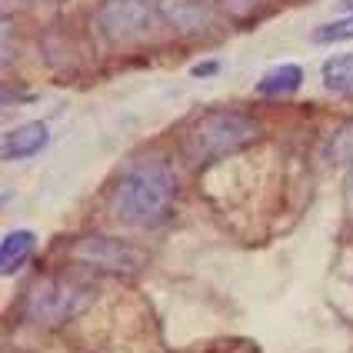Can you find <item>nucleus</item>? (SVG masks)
Segmentation results:
<instances>
[{
	"instance_id": "obj_4",
	"label": "nucleus",
	"mask_w": 353,
	"mask_h": 353,
	"mask_svg": "<svg viewBox=\"0 0 353 353\" xmlns=\"http://www.w3.org/2000/svg\"><path fill=\"white\" fill-rule=\"evenodd\" d=\"M94 296L90 280L60 276V280H40L27 296V316L37 323H63L67 316L83 310Z\"/></svg>"
},
{
	"instance_id": "obj_2",
	"label": "nucleus",
	"mask_w": 353,
	"mask_h": 353,
	"mask_svg": "<svg viewBox=\"0 0 353 353\" xmlns=\"http://www.w3.org/2000/svg\"><path fill=\"white\" fill-rule=\"evenodd\" d=\"M260 137H263V127L250 114L214 110V114L200 117L190 127V134L183 140V154H187L190 163L200 167V163H214V160L230 157L236 150H247Z\"/></svg>"
},
{
	"instance_id": "obj_15",
	"label": "nucleus",
	"mask_w": 353,
	"mask_h": 353,
	"mask_svg": "<svg viewBox=\"0 0 353 353\" xmlns=\"http://www.w3.org/2000/svg\"><path fill=\"white\" fill-rule=\"evenodd\" d=\"M340 7H343V10H353V0H340Z\"/></svg>"
},
{
	"instance_id": "obj_13",
	"label": "nucleus",
	"mask_w": 353,
	"mask_h": 353,
	"mask_svg": "<svg viewBox=\"0 0 353 353\" xmlns=\"http://www.w3.org/2000/svg\"><path fill=\"white\" fill-rule=\"evenodd\" d=\"M260 3H263V0H220V10L230 14L234 20H240V17H250Z\"/></svg>"
},
{
	"instance_id": "obj_6",
	"label": "nucleus",
	"mask_w": 353,
	"mask_h": 353,
	"mask_svg": "<svg viewBox=\"0 0 353 353\" xmlns=\"http://www.w3.org/2000/svg\"><path fill=\"white\" fill-rule=\"evenodd\" d=\"M163 17H167V23H174L180 34H200V30L210 27L214 10H210L207 0H170Z\"/></svg>"
},
{
	"instance_id": "obj_5",
	"label": "nucleus",
	"mask_w": 353,
	"mask_h": 353,
	"mask_svg": "<svg viewBox=\"0 0 353 353\" xmlns=\"http://www.w3.org/2000/svg\"><path fill=\"white\" fill-rule=\"evenodd\" d=\"M70 256L83 263V267H94L100 274H120V276H134L143 270L147 254L137 250L134 243L117 240V236H80L70 247Z\"/></svg>"
},
{
	"instance_id": "obj_7",
	"label": "nucleus",
	"mask_w": 353,
	"mask_h": 353,
	"mask_svg": "<svg viewBox=\"0 0 353 353\" xmlns=\"http://www.w3.org/2000/svg\"><path fill=\"white\" fill-rule=\"evenodd\" d=\"M47 123H23L17 130H10L3 137V160H23V157H34L47 147Z\"/></svg>"
},
{
	"instance_id": "obj_12",
	"label": "nucleus",
	"mask_w": 353,
	"mask_h": 353,
	"mask_svg": "<svg viewBox=\"0 0 353 353\" xmlns=\"http://www.w3.org/2000/svg\"><path fill=\"white\" fill-rule=\"evenodd\" d=\"M350 37H353V14L350 17H336L314 30V43H340V40H350Z\"/></svg>"
},
{
	"instance_id": "obj_11",
	"label": "nucleus",
	"mask_w": 353,
	"mask_h": 353,
	"mask_svg": "<svg viewBox=\"0 0 353 353\" xmlns=\"http://www.w3.org/2000/svg\"><path fill=\"white\" fill-rule=\"evenodd\" d=\"M327 157H330V163H343V160L353 163V123H343L334 137L327 140Z\"/></svg>"
},
{
	"instance_id": "obj_8",
	"label": "nucleus",
	"mask_w": 353,
	"mask_h": 353,
	"mask_svg": "<svg viewBox=\"0 0 353 353\" xmlns=\"http://www.w3.org/2000/svg\"><path fill=\"white\" fill-rule=\"evenodd\" d=\"M300 83H303V67L300 63H280L256 83V90L263 97H287V94L300 90Z\"/></svg>"
},
{
	"instance_id": "obj_3",
	"label": "nucleus",
	"mask_w": 353,
	"mask_h": 353,
	"mask_svg": "<svg viewBox=\"0 0 353 353\" xmlns=\"http://www.w3.org/2000/svg\"><path fill=\"white\" fill-rule=\"evenodd\" d=\"M163 20L167 17L157 0H103L97 10V30L117 47H134L154 37Z\"/></svg>"
},
{
	"instance_id": "obj_10",
	"label": "nucleus",
	"mask_w": 353,
	"mask_h": 353,
	"mask_svg": "<svg viewBox=\"0 0 353 353\" xmlns=\"http://www.w3.org/2000/svg\"><path fill=\"white\" fill-rule=\"evenodd\" d=\"M320 77H323V87L327 90H334V94H350L353 90V50L350 54H336L323 63V70H320Z\"/></svg>"
},
{
	"instance_id": "obj_14",
	"label": "nucleus",
	"mask_w": 353,
	"mask_h": 353,
	"mask_svg": "<svg viewBox=\"0 0 353 353\" xmlns=\"http://www.w3.org/2000/svg\"><path fill=\"white\" fill-rule=\"evenodd\" d=\"M190 74L194 77H214V74H220V60H203V63H196Z\"/></svg>"
},
{
	"instance_id": "obj_1",
	"label": "nucleus",
	"mask_w": 353,
	"mask_h": 353,
	"mask_svg": "<svg viewBox=\"0 0 353 353\" xmlns=\"http://www.w3.org/2000/svg\"><path fill=\"white\" fill-rule=\"evenodd\" d=\"M176 196V176L167 163H137L114 183V216L127 227H154Z\"/></svg>"
},
{
	"instance_id": "obj_9",
	"label": "nucleus",
	"mask_w": 353,
	"mask_h": 353,
	"mask_svg": "<svg viewBox=\"0 0 353 353\" xmlns=\"http://www.w3.org/2000/svg\"><path fill=\"white\" fill-rule=\"evenodd\" d=\"M34 243H37V236L30 234V230H10V234L3 236V243H0V270L3 274H14L20 263L30 256Z\"/></svg>"
},
{
	"instance_id": "obj_16",
	"label": "nucleus",
	"mask_w": 353,
	"mask_h": 353,
	"mask_svg": "<svg viewBox=\"0 0 353 353\" xmlns=\"http://www.w3.org/2000/svg\"><path fill=\"white\" fill-rule=\"evenodd\" d=\"M347 190L353 194V163H350V183H347Z\"/></svg>"
}]
</instances>
